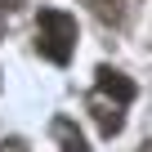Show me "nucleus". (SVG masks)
<instances>
[{
    "label": "nucleus",
    "mask_w": 152,
    "mask_h": 152,
    "mask_svg": "<svg viewBox=\"0 0 152 152\" xmlns=\"http://www.w3.org/2000/svg\"><path fill=\"white\" fill-rule=\"evenodd\" d=\"M121 107H125V103H121V99H112V94H103V90H94V94H90V112H94V121H99L103 139L121 134V125H125Z\"/></svg>",
    "instance_id": "f03ea898"
},
{
    "label": "nucleus",
    "mask_w": 152,
    "mask_h": 152,
    "mask_svg": "<svg viewBox=\"0 0 152 152\" xmlns=\"http://www.w3.org/2000/svg\"><path fill=\"white\" fill-rule=\"evenodd\" d=\"M14 5H18V0H0V9H14Z\"/></svg>",
    "instance_id": "0eeeda50"
},
{
    "label": "nucleus",
    "mask_w": 152,
    "mask_h": 152,
    "mask_svg": "<svg viewBox=\"0 0 152 152\" xmlns=\"http://www.w3.org/2000/svg\"><path fill=\"white\" fill-rule=\"evenodd\" d=\"M139 152H152V143H143V148H139Z\"/></svg>",
    "instance_id": "6e6552de"
},
{
    "label": "nucleus",
    "mask_w": 152,
    "mask_h": 152,
    "mask_svg": "<svg viewBox=\"0 0 152 152\" xmlns=\"http://www.w3.org/2000/svg\"><path fill=\"white\" fill-rule=\"evenodd\" d=\"M36 45H40V54L49 58V63H67L72 58V49H76V18L72 14H63V9H40L36 14Z\"/></svg>",
    "instance_id": "f257e3e1"
},
{
    "label": "nucleus",
    "mask_w": 152,
    "mask_h": 152,
    "mask_svg": "<svg viewBox=\"0 0 152 152\" xmlns=\"http://www.w3.org/2000/svg\"><path fill=\"white\" fill-rule=\"evenodd\" d=\"M0 152H27L23 139H0Z\"/></svg>",
    "instance_id": "423d86ee"
},
{
    "label": "nucleus",
    "mask_w": 152,
    "mask_h": 152,
    "mask_svg": "<svg viewBox=\"0 0 152 152\" xmlns=\"http://www.w3.org/2000/svg\"><path fill=\"white\" fill-rule=\"evenodd\" d=\"M99 90L112 94V99H121V103L134 99V81H130V76H121V72H112V67H99Z\"/></svg>",
    "instance_id": "39448f33"
},
{
    "label": "nucleus",
    "mask_w": 152,
    "mask_h": 152,
    "mask_svg": "<svg viewBox=\"0 0 152 152\" xmlns=\"http://www.w3.org/2000/svg\"><path fill=\"white\" fill-rule=\"evenodd\" d=\"M49 130H54V139H58V152H90V148H85V134L76 130L72 116H54Z\"/></svg>",
    "instance_id": "20e7f679"
},
{
    "label": "nucleus",
    "mask_w": 152,
    "mask_h": 152,
    "mask_svg": "<svg viewBox=\"0 0 152 152\" xmlns=\"http://www.w3.org/2000/svg\"><path fill=\"white\" fill-rule=\"evenodd\" d=\"M81 5H90V14L107 27H125L130 18V0H81Z\"/></svg>",
    "instance_id": "7ed1b4c3"
}]
</instances>
